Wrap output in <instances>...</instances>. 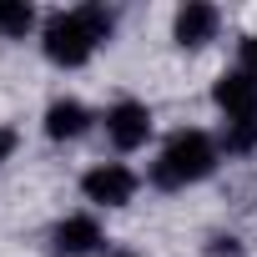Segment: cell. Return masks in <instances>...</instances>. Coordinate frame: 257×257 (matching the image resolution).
<instances>
[{
    "label": "cell",
    "instance_id": "6da1fadb",
    "mask_svg": "<svg viewBox=\"0 0 257 257\" xmlns=\"http://www.w3.org/2000/svg\"><path fill=\"white\" fill-rule=\"evenodd\" d=\"M111 36V11L106 6H81V11H61L46 21V56L56 66H86L91 51Z\"/></svg>",
    "mask_w": 257,
    "mask_h": 257
},
{
    "label": "cell",
    "instance_id": "7a4b0ae2",
    "mask_svg": "<svg viewBox=\"0 0 257 257\" xmlns=\"http://www.w3.org/2000/svg\"><path fill=\"white\" fill-rule=\"evenodd\" d=\"M212 167H217L212 137H207V132H177V137H167L162 157L152 162V182H157L162 192H182V187L202 182Z\"/></svg>",
    "mask_w": 257,
    "mask_h": 257
},
{
    "label": "cell",
    "instance_id": "3957f363",
    "mask_svg": "<svg viewBox=\"0 0 257 257\" xmlns=\"http://www.w3.org/2000/svg\"><path fill=\"white\" fill-rule=\"evenodd\" d=\"M81 192H86V202H96V207H126V202L137 197V172L121 167V162L91 167V172L81 177Z\"/></svg>",
    "mask_w": 257,
    "mask_h": 257
},
{
    "label": "cell",
    "instance_id": "277c9868",
    "mask_svg": "<svg viewBox=\"0 0 257 257\" xmlns=\"http://www.w3.org/2000/svg\"><path fill=\"white\" fill-rule=\"evenodd\" d=\"M106 137H111L116 152L147 147V137H152V111H147L142 101H116V106L106 111Z\"/></svg>",
    "mask_w": 257,
    "mask_h": 257
},
{
    "label": "cell",
    "instance_id": "5b68a950",
    "mask_svg": "<svg viewBox=\"0 0 257 257\" xmlns=\"http://www.w3.org/2000/svg\"><path fill=\"white\" fill-rule=\"evenodd\" d=\"M212 101H217V111H222L227 121L257 116V81H252L247 71H227V76H217V86H212Z\"/></svg>",
    "mask_w": 257,
    "mask_h": 257
},
{
    "label": "cell",
    "instance_id": "8992f818",
    "mask_svg": "<svg viewBox=\"0 0 257 257\" xmlns=\"http://www.w3.org/2000/svg\"><path fill=\"white\" fill-rule=\"evenodd\" d=\"M96 242H101L96 217H66V222H56V232H51V247H56L61 257H86V252H96Z\"/></svg>",
    "mask_w": 257,
    "mask_h": 257
},
{
    "label": "cell",
    "instance_id": "52a82bcc",
    "mask_svg": "<svg viewBox=\"0 0 257 257\" xmlns=\"http://www.w3.org/2000/svg\"><path fill=\"white\" fill-rule=\"evenodd\" d=\"M217 21H222V16H217L212 6L192 0V6H182V11H177V26H172V31H177V41H182V46H207V41L217 36Z\"/></svg>",
    "mask_w": 257,
    "mask_h": 257
},
{
    "label": "cell",
    "instance_id": "ba28073f",
    "mask_svg": "<svg viewBox=\"0 0 257 257\" xmlns=\"http://www.w3.org/2000/svg\"><path fill=\"white\" fill-rule=\"evenodd\" d=\"M86 121H91V111H86L81 101H51V111H46V137H51V142H76V137L86 132Z\"/></svg>",
    "mask_w": 257,
    "mask_h": 257
},
{
    "label": "cell",
    "instance_id": "9c48e42d",
    "mask_svg": "<svg viewBox=\"0 0 257 257\" xmlns=\"http://www.w3.org/2000/svg\"><path fill=\"white\" fill-rule=\"evenodd\" d=\"M36 26V11L26 0H0V41H21Z\"/></svg>",
    "mask_w": 257,
    "mask_h": 257
},
{
    "label": "cell",
    "instance_id": "30bf717a",
    "mask_svg": "<svg viewBox=\"0 0 257 257\" xmlns=\"http://www.w3.org/2000/svg\"><path fill=\"white\" fill-rule=\"evenodd\" d=\"M227 152H257V116H242V121H227L222 132Z\"/></svg>",
    "mask_w": 257,
    "mask_h": 257
},
{
    "label": "cell",
    "instance_id": "8fae6325",
    "mask_svg": "<svg viewBox=\"0 0 257 257\" xmlns=\"http://www.w3.org/2000/svg\"><path fill=\"white\" fill-rule=\"evenodd\" d=\"M242 71L257 81V36H252V41H242Z\"/></svg>",
    "mask_w": 257,
    "mask_h": 257
},
{
    "label": "cell",
    "instance_id": "7c38bea8",
    "mask_svg": "<svg viewBox=\"0 0 257 257\" xmlns=\"http://www.w3.org/2000/svg\"><path fill=\"white\" fill-rule=\"evenodd\" d=\"M11 152H16V137H11V132H6V126H0V162H6V157H11Z\"/></svg>",
    "mask_w": 257,
    "mask_h": 257
}]
</instances>
